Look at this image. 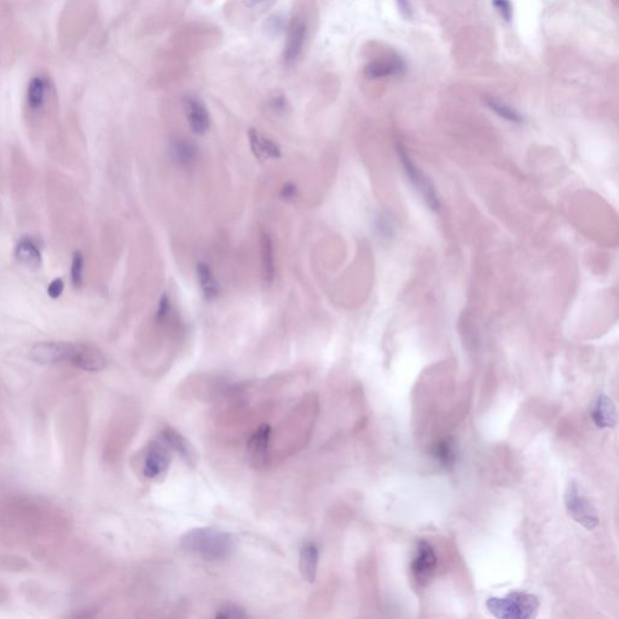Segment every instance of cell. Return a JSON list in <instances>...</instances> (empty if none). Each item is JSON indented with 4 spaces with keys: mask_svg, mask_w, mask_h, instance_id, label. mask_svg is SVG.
<instances>
[{
    "mask_svg": "<svg viewBox=\"0 0 619 619\" xmlns=\"http://www.w3.org/2000/svg\"><path fill=\"white\" fill-rule=\"evenodd\" d=\"M170 467V453L165 445L159 441L149 444L143 461V474L149 479L161 480L166 476Z\"/></svg>",
    "mask_w": 619,
    "mask_h": 619,
    "instance_id": "8992f818",
    "label": "cell"
},
{
    "mask_svg": "<svg viewBox=\"0 0 619 619\" xmlns=\"http://www.w3.org/2000/svg\"><path fill=\"white\" fill-rule=\"evenodd\" d=\"M264 1H265V0H244V5H246L247 8H254V6H257V5L262 4Z\"/></svg>",
    "mask_w": 619,
    "mask_h": 619,
    "instance_id": "1f68e13d",
    "label": "cell"
},
{
    "mask_svg": "<svg viewBox=\"0 0 619 619\" xmlns=\"http://www.w3.org/2000/svg\"><path fill=\"white\" fill-rule=\"evenodd\" d=\"M161 437L167 446L178 453L184 462L188 463L189 466H195L197 461V453L182 433L173 428L166 427L161 432Z\"/></svg>",
    "mask_w": 619,
    "mask_h": 619,
    "instance_id": "4fadbf2b",
    "label": "cell"
},
{
    "mask_svg": "<svg viewBox=\"0 0 619 619\" xmlns=\"http://www.w3.org/2000/svg\"><path fill=\"white\" fill-rule=\"evenodd\" d=\"M437 567L436 552L428 542L421 541L418 545V550L411 563V571L416 582L421 585H427Z\"/></svg>",
    "mask_w": 619,
    "mask_h": 619,
    "instance_id": "52a82bcc",
    "label": "cell"
},
{
    "mask_svg": "<svg viewBox=\"0 0 619 619\" xmlns=\"http://www.w3.org/2000/svg\"><path fill=\"white\" fill-rule=\"evenodd\" d=\"M486 608L496 618L531 619L537 615L540 601L532 594L513 592L505 597H490Z\"/></svg>",
    "mask_w": 619,
    "mask_h": 619,
    "instance_id": "7a4b0ae2",
    "label": "cell"
},
{
    "mask_svg": "<svg viewBox=\"0 0 619 619\" xmlns=\"http://www.w3.org/2000/svg\"><path fill=\"white\" fill-rule=\"evenodd\" d=\"M184 110L187 115L189 126L195 135H205L210 128V113L202 100L197 97L188 96L184 98Z\"/></svg>",
    "mask_w": 619,
    "mask_h": 619,
    "instance_id": "8fae6325",
    "label": "cell"
},
{
    "mask_svg": "<svg viewBox=\"0 0 619 619\" xmlns=\"http://www.w3.org/2000/svg\"><path fill=\"white\" fill-rule=\"evenodd\" d=\"M298 195V188L295 184L293 183H286L284 184L282 189H281V192H279V197L281 199H284L286 201L294 200Z\"/></svg>",
    "mask_w": 619,
    "mask_h": 619,
    "instance_id": "f1b7e54d",
    "label": "cell"
},
{
    "mask_svg": "<svg viewBox=\"0 0 619 619\" xmlns=\"http://www.w3.org/2000/svg\"><path fill=\"white\" fill-rule=\"evenodd\" d=\"M180 547L187 553L197 555L206 561H222L234 553L235 540L225 531L212 528H192L182 537Z\"/></svg>",
    "mask_w": 619,
    "mask_h": 619,
    "instance_id": "6da1fadb",
    "label": "cell"
},
{
    "mask_svg": "<svg viewBox=\"0 0 619 619\" xmlns=\"http://www.w3.org/2000/svg\"><path fill=\"white\" fill-rule=\"evenodd\" d=\"M433 456L441 466L451 467L456 461V450L453 439H441L433 446Z\"/></svg>",
    "mask_w": 619,
    "mask_h": 619,
    "instance_id": "7402d4cb",
    "label": "cell"
},
{
    "mask_svg": "<svg viewBox=\"0 0 619 619\" xmlns=\"http://www.w3.org/2000/svg\"><path fill=\"white\" fill-rule=\"evenodd\" d=\"M74 345L69 342L44 341L35 344L31 350V358L39 364H57L70 362Z\"/></svg>",
    "mask_w": 619,
    "mask_h": 619,
    "instance_id": "277c9868",
    "label": "cell"
},
{
    "mask_svg": "<svg viewBox=\"0 0 619 619\" xmlns=\"http://www.w3.org/2000/svg\"><path fill=\"white\" fill-rule=\"evenodd\" d=\"M485 102H486L488 108L493 110V113L498 114L500 118L505 119L507 121L514 122V124H520L523 121L521 115L517 110L513 109L512 107L506 105L505 102H502L498 98H493V97L486 98Z\"/></svg>",
    "mask_w": 619,
    "mask_h": 619,
    "instance_id": "603a6c76",
    "label": "cell"
},
{
    "mask_svg": "<svg viewBox=\"0 0 619 619\" xmlns=\"http://www.w3.org/2000/svg\"><path fill=\"white\" fill-rule=\"evenodd\" d=\"M306 25L300 18H293L288 25L287 38L284 43V61L286 65H292L300 56L302 46L305 43Z\"/></svg>",
    "mask_w": 619,
    "mask_h": 619,
    "instance_id": "9c48e42d",
    "label": "cell"
},
{
    "mask_svg": "<svg viewBox=\"0 0 619 619\" xmlns=\"http://www.w3.org/2000/svg\"><path fill=\"white\" fill-rule=\"evenodd\" d=\"M197 275L200 284L201 291L207 300H213L218 297L219 286L214 277L212 269L206 262H199L197 265Z\"/></svg>",
    "mask_w": 619,
    "mask_h": 619,
    "instance_id": "ffe728a7",
    "label": "cell"
},
{
    "mask_svg": "<svg viewBox=\"0 0 619 619\" xmlns=\"http://www.w3.org/2000/svg\"><path fill=\"white\" fill-rule=\"evenodd\" d=\"M63 291H65V282L62 281V279H55L51 284H48V297L53 298V299L61 297Z\"/></svg>",
    "mask_w": 619,
    "mask_h": 619,
    "instance_id": "83f0119b",
    "label": "cell"
},
{
    "mask_svg": "<svg viewBox=\"0 0 619 619\" xmlns=\"http://www.w3.org/2000/svg\"><path fill=\"white\" fill-rule=\"evenodd\" d=\"M70 362L86 371H100L107 366V359L100 349L93 345H74Z\"/></svg>",
    "mask_w": 619,
    "mask_h": 619,
    "instance_id": "30bf717a",
    "label": "cell"
},
{
    "mask_svg": "<svg viewBox=\"0 0 619 619\" xmlns=\"http://www.w3.org/2000/svg\"><path fill=\"white\" fill-rule=\"evenodd\" d=\"M398 5V9L401 11V15L406 18H413V8L410 4V0H396Z\"/></svg>",
    "mask_w": 619,
    "mask_h": 619,
    "instance_id": "f546056e",
    "label": "cell"
},
{
    "mask_svg": "<svg viewBox=\"0 0 619 619\" xmlns=\"http://www.w3.org/2000/svg\"><path fill=\"white\" fill-rule=\"evenodd\" d=\"M84 255L81 252H75L72 260V269H70V277H72V284L74 287H80L83 284L84 275Z\"/></svg>",
    "mask_w": 619,
    "mask_h": 619,
    "instance_id": "cb8c5ba5",
    "label": "cell"
},
{
    "mask_svg": "<svg viewBox=\"0 0 619 619\" xmlns=\"http://www.w3.org/2000/svg\"><path fill=\"white\" fill-rule=\"evenodd\" d=\"M171 314H172V306H171L170 298L167 294H164L157 306V322L159 324L166 323L170 319Z\"/></svg>",
    "mask_w": 619,
    "mask_h": 619,
    "instance_id": "484cf974",
    "label": "cell"
},
{
    "mask_svg": "<svg viewBox=\"0 0 619 619\" xmlns=\"http://www.w3.org/2000/svg\"><path fill=\"white\" fill-rule=\"evenodd\" d=\"M406 63L401 57L392 56L373 60L364 68V75L368 79H380L401 75L406 72Z\"/></svg>",
    "mask_w": 619,
    "mask_h": 619,
    "instance_id": "7c38bea8",
    "label": "cell"
},
{
    "mask_svg": "<svg viewBox=\"0 0 619 619\" xmlns=\"http://www.w3.org/2000/svg\"><path fill=\"white\" fill-rule=\"evenodd\" d=\"M271 107H272V109L279 113V112H284L286 110V100H284V97H276L271 102Z\"/></svg>",
    "mask_w": 619,
    "mask_h": 619,
    "instance_id": "4dcf8cb0",
    "label": "cell"
},
{
    "mask_svg": "<svg viewBox=\"0 0 619 619\" xmlns=\"http://www.w3.org/2000/svg\"><path fill=\"white\" fill-rule=\"evenodd\" d=\"M249 143L254 155L258 160L264 161L267 159H279L281 157V148L274 140L269 137L262 135L258 130H249Z\"/></svg>",
    "mask_w": 619,
    "mask_h": 619,
    "instance_id": "2e32d148",
    "label": "cell"
},
{
    "mask_svg": "<svg viewBox=\"0 0 619 619\" xmlns=\"http://www.w3.org/2000/svg\"><path fill=\"white\" fill-rule=\"evenodd\" d=\"M592 419L597 428H612L617 425L615 403L606 394H600L597 397L592 410Z\"/></svg>",
    "mask_w": 619,
    "mask_h": 619,
    "instance_id": "9a60e30c",
    "label": "cell"
},
{
    "mask_svg": "<svg viewBox=\"0 0 619 619\" xmlns=\"http://www.w3.org/2000/svg\"><path fill=\"white\" fill-rule=\"evenodd\" d=\"M16 257L18 262L31 269H38L41 265V252L34 241L31 239H22L16 247Z\"/></svg>",
    "mask_w": 619,
    "mask_h": 619,
    "instance_id": "d6986e66",
    "label": "cell"
},
{
    "mask_svg": "<svg viewBox=\"0 0 619 619\" xmlns=\"http://www.w3.org/2000/svg\"><path fill=\"white\" fill-rule=\"evenodd\" d=\"M46 90H48V83L44 78L36 76L32 80L27 93L28 107L32 110H38L43 107L46 98Z\"/></svg>",
    "mask_w": 619,
    "mask_h": 619,
    "instance_id": "44dd1931",
    "label": "cell"
},
{
    "mask_svg": "<svg viewBox=\"0 0 619 619\" xmlns=\"http://www.w3.org/2000/svg\"><path fill=\"white\" fill-rule=\"evenodd\" d=\"M247 617V612L244 608L235 605V604H227L219 608L215 613V618L219 619H242Z\"/></svg>",
    "mask_w": 619,
    "mask_h": 619,
    "instance_id": "d4e9b609",
    "label": "cell"
},
{
    "mask_svg": "<svg viewBox=\"0 0 619 619\" xmlns=\"http://www.w3.org/2000/svg\"><path fill=\"white\" fill-rule=\"evenodd\" d=\"M319 552L317 545L314 543H307L304 545L300 550V557H299V570H300L302 578L309 582L314 583L317 577V570H319Z\"/></svg>",
    "mask_w": 619,
    "mask_h": 619,
    "instance_id": "e0dca14e",
    "label": "cell"
},
{
    "mask_svg": "<svg viewBox=\"0 0 619 619\" xmlns=\"http://www.w3.org/2000/svg\"><path fill=\"white\" fill-rule=\"evenodd\" d=\"M397 153L398 157L401 159L404 172L408 175L410 182L414 184L415 188L419 189L420 192L422 194L423 199L427 202L428 207L433 211L438 210L439 208V200L437 197L436 189L432 185L431 182L427 178H425L422 173L415 167L414 164L411 162L404 149L401 148V147H397Z\"/></svg>",
    "mask_w": 619,
    "mask_h": 619,
    "instance_id": "5b68a950",
    "label": "cell"
},
{
    "mask_svg": "<svg viewBox=\"0 0 619 619\" xmlns=\"http://www.w3.org/2000/svg\"><path fill=\"white\" fill-rule=\"evenodd\" d=\"M493 5L495 9L498 10V13L501 15V18L506 21L510 22L513 18V8L510 4V0H493Z\"/></svg>",
    "mask_w": 619,
    "mask_h": 619,
    "instance_id": "4316f807",
    "label": "cell"
},
{
    "mask_svg": "<svg viewBox=\"0 0 619 619\" xmlns=\"http://www.w3.org/2000/svg\"><path fill=\"white\" fill-rule=\"evenodd\" d=\"M171 157L178 166L190 168L199 159V148L192 140L180 137L171 143Z\"/></svg>",
    "mask_w": 619,
    "mask_h": 619,
    "instance_id": "5bb4252c",
    "label": "cell"
},
{
    "mask_svg": "<svg viewBox=\"0 0 619 619\" xmlns=\"http://www.w3.org/2000/svg\"><path fill=\"white\" fill-rule=\"evenodd\" d=\"M271 427L269 425H262L254 432L247 443V458L251 466L260 470L265 467L269 458L270 446Z\"/></svg>",
    "mask_w": 619,
    "mask_h": 619,
    "instance_id": "ba28073f",
    "label": "cell"
},
{
    "mask_svg": "<svg viewBox=\"0 0 619 619\" xmlns=\"http://www.w3.org/2000/svg\"><path fill=\"white\" fill-rule=\"evenodd\" d=\"M565 505L568 514L587 530H593L599 525L597 510L588 498L580 493V488L575 481H571L567 485Z\"/></svg>",
    "mask_w": 619,
    "mask_h": 619,
    "instance_id": "3957f363",
    "label": "cell"
},
{
    "mask_svg": "<svg viewBox=\"0 0 619 619\" xmlns=\"http://www.w3.org/2000/svg\"><path fill=\"white\" fill-rule=\"evenodd\" d=\"M260 246H262L260 251H262V279L266 286H271L275 279V253H274V244L267 232H262Z\"/></svg>",
    "mask_w": 619,
    "mask_h": 619,
    "instance_id": "ac0fdd59",
    "label": "cell"
}]
</instances>
